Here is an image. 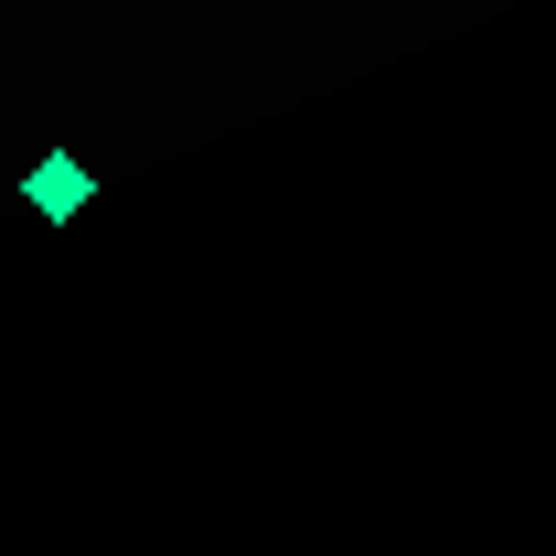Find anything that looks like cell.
Listing matches in <instances>:
<instances>
[{"label": "cell", "instance_id": "6da1fadb", "mask_svg": "<svg viewBox=\"0 0 556 556\" xmlns=\"http://www.w3.org/2000/svg\"><path fill=\"white\" fill-rule=\"evenodd\" d=\"M97 193V161H75V150H43L33 161V182H22V214H75Z\"/></svg>", "mask_w": 556, "mask_h": 556}]
</instances>
